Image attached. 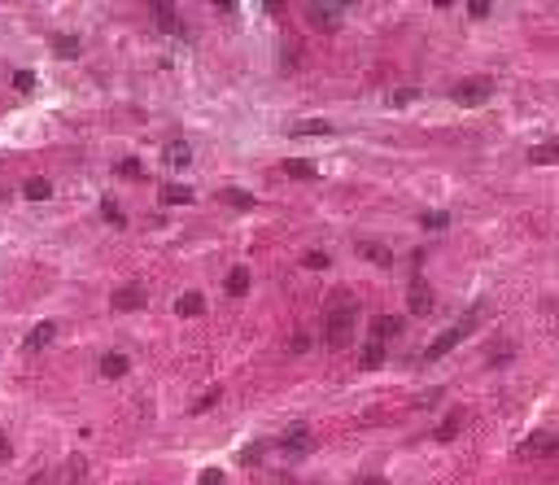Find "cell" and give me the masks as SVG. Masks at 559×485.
Here are the masks:
<instances>
[{
	"label": "cell",
	"mask_w": 559,
	"mask_h": 485,
	"mask_svg": "<svg viewBox=\"0 0 559 485\" xmlns=\"http://www.w3.org/2000/svg\"><path fill=\"white\" fill-rule=\"evenodd\" d=\"M22 197H27V201H49L53 197V184L49 180H27V184H22Z\"/></svg>",
	"instance_id": "obj_23"
},
{
	"label": "cell",
	"mask_w": 559,
	"mask_h": 485,
	"mask_svg": "<svg viewBox=\"0 0 559 485\" xmlns=\"http://www.w3.org/2000/svg\"><path fill=\"white\" fill-rule=\"evenodd\" d=\"M66 481L70 485H83V459H70V464H66Z\"/></svg>",
	"instance_id": "obj_34"
},
{
	"label": "cell",
	"mask_w": 559,
	"mask_h": 485,
	"mask_svg": "<svg viewBox=\"0 0 559 485\" xmlns=\"http://www.w3.org/2000/svg\"><path fill=\"white\" fill-rule=\"evenodd\" d=\"M380 363H385V341H372V337H367V346H363V354H359V368H363V372H376Z\"/></svg>",
	"instance_id": "obj_14"
},
{
	"label": "cell",
	"mask_w": 559,
	"mask_h": 485,
	"mask_svg": "<svg viewBox=\"0 0 559 485\" xmlns=\"http://www.w3.org/2000/svg\"><path fill=\"white\" fill-rule=\"evenodd\" d=\"M420 223H424L428 232H442L446 223H450V215H446V210H428V215H420Z\"/></svg>",
	"instance_id": "obj_27"
},
{
	"label": "cell",
	"mask_w": 559,
	"mask_h": 485,
	"mask_svg": "<svg viewBox=\"0 0 559 485\" xmlns=\"http://www.w3.org/2000/svg\"><path fill=\"white\" fill-rule=\"evenodd\" d=\"M280 171L289 175V180H315V175H319L306 158H284V167H280Z\"/></svg>",
	"instance_id": "obj_17"
},
{
	"label": "cell",
	"mask_w": 559,
	"mask_h": 485,
	"mask_svg": "<svg viewBox=\"0 0 559 485\" xmlns=\"http://www.w3.org/2000/svg\"><path fill=\"white\" fill-rule=\"evenodd\" d=\"M354 324H359V302L341 293V298L332 302V311H328V324H324V341H328L332 350L350 346V341H354Z\"/></svg>",
	"instance_id": "obj_1"
},
{
	"label": "cell",
	"mask_w": 559,
	"mask_h": 485,
	"mask_svg": "<svg viewBox=\"0 0 559 485\" xmlns=\"http://www.w3.org/2000/svg\"><path fill=\"white\" fill-rule=\"evenodd\" d=\"M481 311H485V306H472V311H468V319H463V324H455V328H446V333H442V337L433 341V346L424 350V363H433V359H442V354H450V350H455L459 341H463V337L472 333V328L481 324Z\"/></svg>",
	"instance_id": "obj_2"
},
{
	"label": "cell",
	"mask_w": 559,
	"mask_h": 485,
	"mask_svg": "<svg viewBox=\"0 0 559 485\" xmlns=\"http://www.w3.org/2000/svg\"><path fill=\"white\" fill-rule=\"evenodd\" d=\"M149 14H153V22H158V31H166V35H180L184 31V22H180V14H175L166 0H153L149 5Z\"/></svg>",
	"instance_id": "obj_9"
},
{
	"label": "cell",
	"mask_w": 559,
	"mask_h": 485,
	"mask_svg": "<svg viewBox=\"0 0 559 485\" xmlns=\"http://www.w3.org/2000/svg\"><path fill=\"white\" fill-rule=\"evenodd\" d=\"M555 158H559V149L551 145V140H546V145H533V149H529V162H533V167H551Z\"/></svg>",
	"instance_id": "obj_24"
},
{
	"label": "cell",
	"mask_w": 559,
	"mask_h": 485,
	"mask_svg": "<svg viewBox=\"0 0 559 485\" xmlns=\"http://www.w3.org/2000/svg\"><path fill=\"white\" fill-rule=\"evenodd\" d=\"M223 201H228L232 210H249V206H254V197L241 193V188H223Z\"/></svg>",
	"instance_id": "obj_26"
},
{
	"label": "cell",
	"mask_w": 559,
	"mask_h": 485,
	"mask_svg": "<svg viewBox=\"0 0 559 485\" xmlns=\"http://www.w3.org/2000/svg\"><path fill=\"white\" fill-rule=\"evenodd\" d=\"M468 14H472V18H490V5H485V0H472Z\"/></svg>",
	"instance_id": "obj_37"
},
{
	"label": "cell",
	"mask_w": 559,
	"mask_h": 485,
	"mask_svg": "<svg viewBox=\"0 0 559 485\" xmlns=\"http://www.w3.org/2000/svg\"><path fill=\"white\" fill-rule=\"evenodd\" d=\"M53 337H57V324H35L31 333H27V350H44V346H53Z\"/></svg>",
	"instance_id": "obj_15"
},
{
	"label": "cell",
	"mask_w": 559,
	"mask_h": 485,
	"mask_svg": "<svg viewBox=\"0 0 559 485\" xmlns=\"http://www.w3.org/2000/svg\"><path fill=\"white\" fill-rule=\"evenodd\" d=\"M223 289H228L232 298H245V293H249V271L245 267H232L228 280H223Z\"/></svg>",
	"instance_id": "obj_18"
},
{
	"label": "cell",
	"mask_w": 559,
	"mask_h": 485,
	"mask_svg": "<svg viewBox=\"0 0 559 485\" xmlns=\"http://www.w3.org/2000/svg\"><path fill=\"white\" fill-rule=\"evenodd\" d=\"M0 197H5V188H0Z\"/></svg>",
	"instance_id": "obj_41"
},
{
	"label": "cell",
	"mask_w": 559,
	"mask_h": 485,
	"mask_svg": "<svg viewBox=\"0 0 559 485\" xmlns=\"http://www.w3.org/2000/svg\"><path fill=\"white\" fill-rule=\"evenodd\" d=\"M14 92H35V75L31 70H18L14 75Z\"/></svg>",
	"instance_id": "obj_32"
},
{
	"label": "cell",
	"mask_w": 559,
	"mask_h": 485,
	"mask_svg": "<svg viewBox=\"0 0 559 485\" xmlns=\"http://www.w3.org/2000/svg\"><path fill=\"white\" fill-rule=\"evenodd\" d=\"M193 201V188H184V184H166L162 188V206H188Z\"/></svg>",
	"instance_id": "obj_21"
},
{
	"label": "cell",
	"mask_w": 559,
	"mask_h": 485,
	"mask_svg": "<svg viewBox=\"0 0 559 485\" xmlns=\"http://www.w3.org/2000/svg\"><path fill=\"white\" fill-rule=\"evenodd\" d=\"M9 459H14V446H9V437L0 433V464H9Z\"/></svg>",
	"instance_id": "obj_38"
},
{
	"label": "cell",
	"mask_w": 559,
	"mask_h": 485,
	"mask_svg": "<svg viewBox=\"0 0 559 485\" xmlns=\"http://www.w3.org/2000/svg\"><path fill=\"white\" fill-rule=\"evenodd\" d=\"M280 446H284V455H289V459H306V455L315 451V437H311V429H306L302 420H293L289 429L280 433Z\"/></svg>",
	"instance_id": "obj_4"
},
{
	"label": "cell",
	"mask_w": 559,
	"mask_h": 485,
	"mask_svg": "<svg viewBox=\"0 0 559 485\" xmlns=\"http://www.w3.org/2000/svg\"><path fill=\"white\" fill-rule=\"evenodd\" d=\"M302 267H306V271H328L332 258H328L324 250H311V254H302Z\"/></svg>",
	"instance_id": "obj_25"
},
{
	"label": "cell",
	"mask_w": 559,
	"mask_h": 485,
	"mask_svg": "<svg viewBox=\"0 0 559 485\" xmlns=\"http://www.w3.org/2000/svg\"><path fill=\"white\" fill-rule=\"evenodd\" d=\"M162 158H166V167H171V171H180V167H188V162H193V149H188L184 140H171V145L162 149Z\"/></svg>",
	"instance_id": "obj_12"
},
{
	"label": "cell",
	"mask_w": 559,
	"mask_h": 485,
	"mask_svg": "<svg viewBox=\"0 0 559 485\" xmlns=\"http://www.w3.org/2000/svg\"><path fill=\"white\" fill-rule=\"evenodd\" d=\"M118 175H123V180H140V175H145V167H140L136 158H123V162H118Z\"/></svg>",
	"instance_id": "obj_29"
},
{
	"label": "cell",
	"mask_w": 559,
	"mask_h": 485,
	"mask_svg": "<svg viewBox=\"0 0 559 485\" xmlns=\"http://www.w3.org/2000/svg\"><path fill=\"white\" fill-rule=\"evenodd\" d=\"M328 132H332L328 118H297L289 127V136H328Z\"/></svg>",
	"instance_id": "obj_13"
},
{
	"label": "cell",
	"mask_w": 559,
	"mask_h": 485,
	"mask_svg": "<svg viewBox=\"0 0 559 485\" xmlns=\"http://www.w3.org/2000/svg\"><path fill=\"white\" fill-rule=\"evenodd\" d=\"M459 429H463V416L455 411V416H446V420L433 429V442H455V437H459Z\"/></svg>",
	"instance_id": "obj_19"
},
{
	"label": "cell",
	"mask_w": 559,
	"mask_h": 485,
	"mask_svg": "<svg viewBox=\"0 0 559 485\" xmlns=\"http://www.w3.org/2000/svg\"><path fill=\"white\" fill-rule=\"evenodd\" d=\"M145 306H149V289L140 285V280H132V285H123V289H114V293H110V311L136 315V311H145Z\"/></svg>",
	"instance_id": "obj_3"
},
{
	"label": "cell",
	"mask_w": 559,
	"mask_h": 485,
	"mask_svg": "<svg viewBox=\"0 0 559 485\" xmlns=\"http://www.w3.org/2000/svg\"><path fill=\"white\" fill-rule=\"evenodd\" d=\"M79 49H83V44L75 40V35H53V53L62 57V62H70V57H79Z\"/></svg>",
	"instance_id": "obj_22"
},
{
	"label": "cell",
	"mask_w": 559,
	"mask_h": 485,
	"mask_svg": "<svg viewBox=\"0 0 559 485\" xmlns=\"http://www.w3.org/2000/svg\"><path fill=\"white\" fill-rule=\"evenodd\" d=\"M402 333V319L398 315H376L372 319V341H385V337H398Z\"/></svg>",
	"instance_id": "obj_16"
},
{
	"label": "cell",
	"mask_w": 559,
	"mask_h": 485,
	"mask_svg": "<svg viewBox=\"0 0 559 485\" xmlns=\"http://www.w3.org/2000/svg\"><path fill=\"white\" fill-rule=\"evenodd\" d=\"M450 97L459 105H485V101H494V79H459L450 88Z\"/></svg>",
	"instance_id": "obj_5"
},
{
	"label": "cell",
	"mask_w": 559,
	"mask_h": 485,
	"mask_svg": "<svg viewBox=\"0 0 559 485\" xmlns=\"http://www.w3.org/2000/svg\"><path fill=\"white\" fill-rule=\"evenodd\" d=\"M359 485H385V481H380V477H367V481H359Z\"/></svg>",
	"instance_id": "obj_40"
},
{
	"label": "cell",
	"mask_w": 559,
	"mask_h": 485,
	"mask_svg": "<svg viewBox=\"0 0 559 485\" xmlns=\"http://www.w3.org/2000/svg\"><path fill=\"white\" fill-rule=\"evenodd\" d=\"M101 215H105V219H110V223H114V228H123V223H127V215H123V210H118V201H110V197H105V201H101Z\"/></svg>",
	"instance_id": "obj_28"
},
{
	"label": "cell",
	"mask_w": 559,
	"mask_h": 485,
	"mask_svg": "<svg viewBox=\"0 0 559 485\" xmlns=\"http://www.w3.org/2000/svg\"><path fill=\"white\" fill-rule=\"evenodd\" d=\"M127 372H132V359H127V354L110 350V354H105V359H101V376H105V381H123Z\"/></svg>",
	"instance_id": "obj_10"
},
{
	"label": "cell",
	"mask_w": 559,
	"mask_h": 485,
	"mask_svg": "<svg viewBox=\"0 0 559 485\" xmlns=\"http://www.w3.org/2000/svg\"><path fill=\"white\" fill-rule=\"evenodd\" d=\"M306 22H311L315 31H341L346 5H306Z\"/></svg>",
	"instance_id": "obj_6"
},
{
	"label": "cell",
	"mask_w": 559,
	"mask_h": 485,
	"mask_svg": "<svg viewBox=\"0 0 559 485\" xmlns=\"http://www.w3.org/2000/svg\"><path fill=\"white\" fill-rule=\"evenodd\" d=\"M263 451H267V446H263V442H254V446H245V451L236 455V459H241V464H263Z\"/></svg>",
	"instance_id": "obj_31"
},
{
	"label": "cell",
	"mask_w": 559,
	"mask_h": 485,
	"mask_svg": "<svg viewBox=\"0 0 559 485\" xmlns=\"http://www.w3.org/2000/svg\"><path fill=\"white\" fill-rule=\"evenodd\" d=\"M289 350H293V354H306V350H311V337H306V333H297Z\"/></svg>",
	"instance_id": "obj_36"
},
{
	"label": "cell",
	"mask_w": 559,
	"mask_h": 485,
	"mask_svg": "<svg viewBox=\"0 0 559 485\" xmlns=\"http://www.w3.org/2000/svg\"><path fill=\"white\" fill-rule=\"evenodd\" d=\"M359 254L367 258V263H376V267H394V250H389V245H380V241H363L359 245Z\"/></svg>",
	"instance_id": "obj_11"
},
{
	"label": "cell",
	"mask_w": 559,
	"mask_h": 485,
	"mask_svg": "<svg viewBox=\"0 0 559 485\" xmlns=\"http://www.w3.org/2000/svg\"><path fill=\"white\" fill-rule=\"evenodd\" d=\"M197 485H228V477H223L219 468H206V472L197 477Z\"/></svg>",
	"instance_id": "obj_33"
},
{
	"label": "cell",
	"mask_w": 559,
	"mask_h": 485,
	"mask_svg": "<svg viewBox=\"0 0 559 485\" xmlns=\"http://www.w3.org/2000/svg\"><path fill=\"white\" fill-rule=\"evenodd\" d=\"M175 311L193 319V315H201V311H206V298H201V293H180V298H175Z\"/></svg>",
	"instance_id": "obj_20"
},
{
	"label": "cell",
	"mask_w": 559,
	"mask_h": 485,
	"mask_svg": "<svg viewBox=\"0 0 559 485\" xmlns=\"http://www.w3.org/2000/svg\"><path fill=\"white\" fill-rule=\"evenodd\" d=\"M219 398H223V394H219V385H214V389H206V394H201V398L193 402V416H201V411H206V407H214Z\"/></svg>",
	"instance_id": "obj_30"
},
{
	"label": "cell",
	"mask_w": 559,
	"mask_h": 485,
	"mask_svg": "<svg viewBox=\"0 0 559 485\" xmlns=\"http://www.w3.org/2000/svg\"><path fill=\"white\" fill-rule=\"evenodd\" d=\"M407 306H411V315H433L437 311V298H433V289L424 285V280H411V289H407Z\"/></svg>",
	"instance_id": "obj_7"
},
{
	"label": "cell",
	"mask_w": 559,
	"mask_h": 485,
	"mask_svg": "<svg viewBox=\"0 0 559 485\" xmlns=\"http://www.w3.org/2000/svg\"><path fill=\"white\" fill-rule=\"evenodd\" d=\"M27 485H53V477H49V472H35V477H31Z\"/></svg>",
	"instance_id": "obj_39"
},
{
	"label": "cell",
	"mask_w": 559,
	"mask_h": 485,
	"mask_svg": "<svg viewBox=\"0 0 559 485\" xmlns=\"http://www.w3.org/2000/svg\"><path fill=\"white\" fill-rule=\"evenodd\" d=\"M415 97H420V92H415V88H398L394 97H389V105H411Z\"/></svg>",
	"instance_id": "obj_35"
},
{
	"label": "cell",
	"mask_w": 559,
	"mask_h": 485,
	"mask_svg": "<svg viewBox=\"0 0 559 485\" xmlns=\"http://www.w3.org/2000/svg\"><path fill=\"white\" fill-rule=\"evenodd\" d=\"M520 455L525 459H546V455H555V433H529L525 442H520Z\"/></svg>",
	"instance_id": "obj_8"
}]
</instances>
